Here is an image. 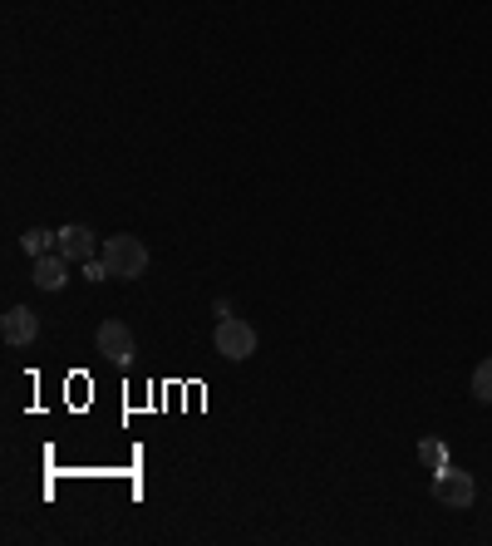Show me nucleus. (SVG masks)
<instances>
[{
    "label": "nucleus",
    "instance_id": "5",
    "mask_svg": "<svg viewBox=\"0 0 492 546\" xmlns=\"http://www.w3.org/2000/svg\"><path fill=\"white\" fill-rule=\"evenodd\" d=\"M55 251H64L74 266H84V261H94V256H99V237H94L84 222H69V227H60V242H55Z\"/></svg>",
    "mask_w": 492,
    "mask_h": 546
},
{
    "label": "nucleus",
    "instance_id": "7",
    "mask_svg": "<svg viewBox=\"0 0 492 546\" xmlns=\"http://www.w3.org/2000/svg\"><path fill=\"white\" fill-rule=\"evenodd\" d=\"M69 256L64 251H45V256H35V286L40 291H60L64 281H69Z\"/></svg>",
    "mask_w": 492,
    "mask_h": 546
},
{
    "label": "nucleus",
    "instance_id": "4",
    "mask_svg": "<svg viewBox=\"0 0 492 546\" xmlns=\"http://www.w3.org/2000/svg\"><path fill=\"white\" fill-rule=\"evenodd\" d=\"M99 355L114 364H133L138 345H133V330H128L123 320H104V325H99Z\"/></svg>",
    "mask_w": 492,
    "mask_h": 546
},
{
    "label": "nucleus",
    "instance_id": "6",
    "mask_svg": "<svg viewBox=\"0 0 492 546\" xmlns=\"http://www.w3.org/2000/svg\"><path fill=\"white\" fill-rule=\"evenodd\" d=\"M0 335H5V345H30V340L40 335L35 310H30V305H10V310L0 315Z\"/></svg>",
    "mask_w": 492,
    "mask_h": 546
},
{
    "label": "nucleus",
    "instance_id": "11",
    "mask_svg": "<svg viewBox=\"0 0 492 546\" xmlns=\"http://www.w3.org/2000/svg\"><path fill=\"white\" fill-rule=\"evenodd\" d=\"M84 276H89V281H104L109 266H104V261H84Z\"/></svg>",
    "mask_w": 492,
    "mask_h": 546
},
{
    "label": "nucleus",
    "instance_id": "3",
    "mask_svg": "<svg viewBox=\"0 0 492 546\" xmlns=\"http://www.w3.org/2000/svg\"><path fill=\"white\" fill-rule=\"evenodd\" d=\"M433 497L443 502V507H473V497H478V483H473V473H463V468H443V473H433Z\"/></svg>",
    "mask_w": 492,
    "mask_h": 546
},
{
    "label": "nucleus",
    "instance_id": "10",
    "mask_svg": "<svg viewBox=\"0 0 492 546\" xmlns=\"http://www.w3.org/2000/svg\"><path fill=\"white\" fill-rule=\"evenodd\" d=\"M473 399H478V404H492V360H483L473 369Z\"/></svg>",
    "mask_w": 492,
    "mask_h": 546
},
{
    "label": "nucleus",
    "instance_id": "2",
    "mask_svg": "<svg viewBox=\"0 0 492 546\" xmlns=\"http://www.w3.org/2000/svg\"><path fill=\"white\" fill-rule=\"evenodd\" d=\"M217 355L222 360H251L256 355V330L246 320H237V315L217 320Z\"/></svg>",
    "mask_w": 492,
    "mask_h": 546
},
{
    "label": "nucleus",
    "instance_id": "8",
    "mask_svg": "<svg viewBox=\"0 0 492 546\" xmlns=\"http://www.w3.org/2000/svg\"><path fill=\"white\" fill-rule=\"evenodd\" d=\"M55 242H60V232H50V227H30V232L20 237L25 256H45V251H55Z\"/></svg>",
    "mask_w": 492,
    "mask_h": 546
},
{
    "label": "nucleus",
    "instance_id": "9",
    "mask_svg": "<svg viewBox=\"0 0 492 546\" xmlns=\"http://www.w3.org/2000/svg\"><path fill=\"white\" fill-rule=\"evenodd\" d=\"M419 463H424L429 473H443V468H448V448H443L438 438H424V443H419Z\"/></svg>",
    "mask_w": 492,
    "mask_h": 546
},
{
    "label": "nucleus",
    "instance_id": "1",
    "mask_svg": "<svg viewBox=\"0 0 492 546\" xmlns=\"http://www.w3.org/2000/svg\"><path fill=\"white\" fill-rule=\"evenodd\" d=\"M104 266H109V276L114 281H138L143 271H148V246L138 242V237H109L104 242Z\"/></svg>",
    "mask_w": 492,
    "mask_h": 546
}]
</instances>
